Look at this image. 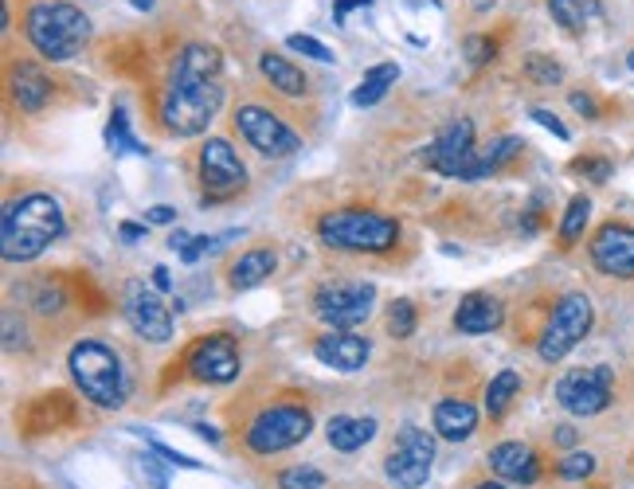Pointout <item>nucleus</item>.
Masks as SVG:
<instances>
[{
  "mask_svg": "<svg viewBox=\"0 0 634 489\" xmlns=\"http://www.w3.org/2000/svg\"><path fill=\"white\" fill-rule=\"evenodd\" d=\"M224 106V59L208 44H184L157 98L161 126L177 137H196Z\"/></svg>",
  "mask_w": 634,
  "mask_h": 489,
  "instance_id": "f257e3e1",
  "label": "nucleus"
},
{
  "mask_svg": "<svg viewBox=\"0 0 634 489\" xmlns=\"http://www.w3.org/2000/svg\"><path fill=\"white\" fill-rule=\"evenodd\" d=\"M67 231L63 204L47 192H28L12 200L0 216V255L4 263H32Z\"/></svg>",
  "mask_w": 634,
  "mask_h": 489,
  "instance_id": "f03ea898",
  "label": "nucleus"
},
{
  "mask_svg": "<svg viewBox=\"0 0 634 489\" xmlns=\"http://www.w3.org/2000/svg\"><path fill=\"white\" fill-rule=\"evenodd\" d=\"M67 372L79 388V396L102 411H114L122 407L130 396V372L122 364V353L98 337L87 341H75L71 353H67Z\"/></svg>",
  "mask_w": 634,
  "mask_h": 489,
  "instance_id": "7ed1b4c3",
  "label": "nucleus"
},
{
  "mask_svg": "<svg viewBox=\"0 0 634 489\" xmlns=\"http://www.w3.org/2000/svg\"><path fill=\"white\" fill-rule=\"evenodd\" d=\"M24 36L51 63H67L91 40V16L71 0H36L24 12Z\"/></svg>",
  "mask_w": 634,
  "mask_h": 489,
  "instance_id": "20e7f679",
  "label": "nucleus"
},
{
  "mask_svg": "<svg viewBox=\"0 0 634 489\" xmlns=\"http://www.w3.org/2000/svg\"><path fill=\"white\" fill-rule=\"evenodd\" d=\"M317 239L353 255H384L400 243V220L368 208H333L317 220Z\"/></svg>",
  "mask_w": 634,
  "mask_h": 489,
  "instance_id": "39448f33",
  "label": "nucleus"
},
{
  "mask_svg": "<svg viewBox=\"0 0 634 489\" xmlns=\"http://www.w3.org/2000/svg\"><path fill=\"white\" fill-rule=\"evenodd\" d=\"M314 431V411L302 400H278L271 407H263L247 431H243V446L251 454H278V450H290L298 446L306 435Z\"/></svg>",
  "mask_w": 634,
  "mask_h": 489,
  "instance_id": "423d86ee",
  "label": "nucleus"
},
{
  "mask_svg": "<svg viewBox=\"0 0 634 489\" xmlns=\"http://www.w3.org/2000/svg\"><path fill=\"white\" fill-rule=\"evenodd\" d=\"M423 165L435 169L447 180H482V153L474 145V122L470 118H454L447 122L435 141L423 149Z\"/></svg>",
  "mask_w": 634,
  "mask_h": 489,
  "instance_id": "0eeeda50",
  "label": "nucleus"
},
{
  "mask_svg": "<svg viewBox=\"0 0 634 489\" xmlns=\"http://www.w3.org/2000/svg\"><path fill=\"white\" fill-rule=\"evenodd\" d=\"M591 321H595V310H591L588 294H580V290L564 294L556 302L552 317L544 321L541 341H537V356H541L544 364H560L591 333Z\"/></svg>",
  "mask_w": 634,
  "mask_h": 489,
  "instance_id": "6e6552de",
  "label": "nucleus"
},
{
  "mask_svg": "<svg viewBox=\"0 0 634 489\" xmlns=\"http://www.w3.org/2000/svg\"><path fill=\"white\" fill-rule=\"evenodd\" d=\"M196 173H200V188H204V204L235 200L247 188V165L227 137H208L200 145Z\"/></svg>",
  "mask_w": 634,
  "mask_h": 489,
  "instance_id": "1a4fd4ad",
  "label": "nucleus"
},
{
  "mask_svg": "<svg viewBox=\"0 0 634 489\" xmlns=\"http://www.w3.org/2000/svg\"><path fill=\"white\" fill-rule=\"evenodd\" d=\"M231 126L239 130V137H243L255 153H263V157H271V161L294 157V153L302 149V137L294 134V130H290V126H286L274 110L259 106V102H243V106H235Z\"/></svg>",
  "mask_w": 634,
  "mask_h": 489,
  "instance_id": "9d476101",
  "label": "nucleus"
},
{
  "mask_svg": "<svg viewBox=\"0 0 634 489\" xmlns=\"http://www.w3.org/2000/svg\"><path fill=\"white\" fill-rule=\"evenodd\" d=\"M372 306H376V286L353 278H333L314 294V313L329 329H357L372 317Z\"/></svg>",
  "mask_w": 634,
  "mask_h": 489,
  "instance_id": "9b49d317",
  "label": "nucleus"
},
{
  "mask_svg": "<svg viewBox=\"0 0 634 489\" xmlns=\"http://www.w3.org/2000/svg\"><path fill=\"white\" fill-rule=\"evenodd\" d=\"M435 466V439L423 427H400L396 443L384 454V474L396 489H419Z\"/></svg>",
  "mask_w": 634,
  "mask_h": 489,
  "instance_id": "f8f14e48",
  "label": "nucleus"
},
{
  "mask_svg": "<svg viewBox=\"0 0 634 489\" xmlns=\"http://www.w3.org/2000/svg\"><path fill=\"white\" fill-rule=\"evenodd\" d=\"M611 388H615V372L607 364H591V368H572L556 380V403L568 415H599L611 407Z\"/></svg>",
  "mask_w": 634,
  "mask_h": 489,
  "instance_id": "ddd939ff",
  "label": "nucleus"
},
{
  "mask_svg": "<svg viewBox=\"0 0 634 489\" xmlns=\"http://www.w3.org/2000/svg\"><path fill=\"white\" fill-rule=\"evenodd\" d=\"M181 372L196 384H231L239 376V345L227 333L200 337L181 356Z\"/></svg>",
  "mask_w": 634,
  "mask_h": 489,
  "instance_id": "4468645a",
  "label": "nucleus"
},
{
  "mask_svg": "<svg viewBox=\"0 0 634 489\" xmlns=\"http://www.w3.org/2000/svg\"><path fill=\"white\" fill-rule=\"evenodd\" d=\"M122 313H126L130 329L149 345H165L173 337V313L161 302V294L153 286H145L141 278H130L122 286Z\"/></svg>",
  "mask_w": 634,
  "mask_h": 489,
  "instance_id": "2eb2a0df",
  "label": "nucleus"
},
{
  "mask_svg": "<svg viewBox=\"0 0 634 489\" xmlns=\"http://www.w3.org/2000/svg\"><path fill=\"white\" fill-rule=\"evenodd\" d=\"M588 255L607 278H634V227L623 220L603 223L588 243Z\"/></svg>",
  "mask_w": 634,
  "mask_h": 489,
  "instance_id": "dca6fc26",
  "label": "nucleus"
},
{
  "mask_svg": "<svg viewBox=\"0 0 634 489\" xmlns=\"http://www.w3.org/2000/svg\"><path fill=\"white\" fill-rule=\"evenodd\" d=\"M317 364L333 368V372H361L372 356V345L364 341L361 333H345V329H333V333H321L314 341Z\"/></svg>",
  "mask_w": 634,
  "mask_h": 489,
  "instance_id": "f3484780",
  "label": "nucleus"
},
{
  "mask_svg": "<svg viewBox=\"0 0 634 489\" xmlns=\"http://www.w3.org/2000/svg\"><path fill=\"white\" fill-rule=\"evenodd\" d=\"M501 321H505V310H501L498 298L486 294V290L466 294V298L458 302V310H454V329L466 333V337H486V333L498 329Z\"/></svg>",
  "mask_w": 634,
  "mask_h": 489,
  "instance_id": "a211bd4d",
  "label": "nucleus"
},
{
  "mask_svg": "<svg viewBox=\"0 0 634 489\" xmlns=\"http://www.w3.org/2000/svg\"><path fill=\"white\" fill-rule=\"evenodd\" d=\"M490 470L505 478V482H521V486H533L541 478V458L533 454V446L525 443H498L486 454Z\"/></svg>",
  "mask_w": 634,
  "mask_h": 489,
  "instance_id": "6ab92c4d",
  "label": "nucleus"
},
{
  "mask_svg": "<svg viewBox=\"0 0 634 489\" xmlns=\"http://www.w3.org/2000/svg\"><path fill=\"white\" fill-rule=\"evenodd\" d=\"M8 94L24 114H44L51 102V79L36 63H12L8 71Z\"/></svg>",
  "mask_w": 634,
  "mask_h": 489,
  "instance_id": "aec40b11",
  "label": "nucleus"
},
{
  "mask_svg": "<svg viewBox=\"0 0 634 489\" xmlns=\"http://www.w3.org/2000/svg\"><path fill=\"white\" fill-rule=\"evenodd\" d=\"M431 423H435V435L439 439H447V443H466L470 435H474V427H478V407L470 400H439L435 403V415H431Z\"/></svg>",
  "mask_w": 634,
  "mask_h": 489,
  "instance_id": "412c9836",
  "label": "nucleus"
},
{
  "mask_svg": "<svg viewBox=\"0 0 634 489\" xmlns=\"http://www.w3.org/2000/svg\"><path fill=\"white\" fill-rule=\"evenodd\" d=\"M278 267V255H274L271 247H251V251H243L231 270H227V286L231 290H255L259 282H267Z\"/></svg>",
  "mask_w": 634,
  "mask_h": 489,
  "instance_id": "4be33fe9",
  "label": "nucleus"
},
{
  "mask_svg": "<svg viewBox=\"0 0 634 489\" xmlns=\"http://www.w3.org/2000/svg\"><path fill=\"white\" fill-rule=\"evenodd\" d=\"M325 439H329L333 450L353 454V450H361V446L376 439V419H368V415H333L325 423Z\"/></svg>",
  "mask_w": 634,
  "mask_h": 489,
  "instance_id": "5701e85b",
  "label": "nucleus"
},
{
  "mask_svg": "<svg viewBox=\"0 0 634 489\" xmlns=\"http://www.w3.org/2000/svg\"><path fill=\"white\" fill-rule=\"evenodd\" d=\"M24 431H55V427H67V423H75V403L71 396H63V392H47L40 400L32 403L28 411H24Z\"/></svg>",
  "mask_w": 634,
  "mask_h": 489,
  "instance_id": "b1692460",
  "label": "nucleus"
},
{
  "mask_svg": "<svg viewBox=\"0 0 634 489\" xmlns=\"http://www.w3.org/2000/svg\"><path fill=\"white\" fill-rule=\"evenodd\" d=\"M259 71H263V79H267L278 94H286V98H302L306 87H310V79H306L290 59H282L278 51H263V55H259Z\"/></svg>",
  "mask_w": 634,
  "mask_h": 489,
  "instance_id": "393cba45",
  "label": "nucleus"
},
{
  "mask_svg": "<svg viewBox=\"0 0 634 489\" xmlns=\"http://www.w3.org/2000/svg\"><path fill=\"white\" fill-rule=\"evenodd\" d=\"M548 12L564 32H588L595 20H603L599 0H548Z\"/></svg>",
  "mask_w": 634,
  "mask_h": 489,
  "instance_id": "a878e982",
  "label": "nucleus"
},
{
  "mask_svg": "<svg viewBox=\"0 0 634 489\" xmlns=\"http://www.w3.org/2000/svg\"><path fill=\"white\" fill-rule=\"evenodd\" d=\"M400 79V63H376V67H368L361 79V87L349 94V102L357 106V110H364V106H376L388 90H392V83Z\"/></svg>",
  "mask_w": 634,
  "mask_h": 489,
  "instance_id": "bb28decb",
  "label": "nucleus"
},
{
  "mask_svg": "<svg viewBox=\"0 0 634 489\" xmlns=\"http://www.w3.org/2000/svg\"><path fill=\"white\" fill-rule=\"evenodd\" d=\"M588 220H591V200L588 196H572L568 208H564L560 231H556L560 247H576V243L584 239V231H588Z\"/></svg>",
  "mask_w": 634,
  "mask_h": 489,
  "instance_id": "cd10ccee",
  "label": "nucleus"
},
{
  "mask_svg": "<svg viewBox=\"0 0 634 489\" xmlns=\"http://www.w3.org/2000/svg\"><path fill=\"white\" fill-rule=\"evenodd\" d=\"M517 396H521V376H517L513 368L498 372V376L490 380V388H486V411H490V419H501Z\"/></svg>",
  "mask_w": 634,
  "mask_h": 489,
  "instance_id": "c85d7f7f",
  "label": "nucleus"
},
{
  "mask_svg": "<svg viewBox=\"0 0 634 489\" xmlns=\"http://www.w3.org/2000/svg\"><path fill=\"white\" fill-rule=\"evenodd\" d=\"M521 149H525L521 137H498V141H490V149L482 153V173H486V177L501 173L505 165H513V161L521 157Z\"/></svg>",
  "mask_w": 634,
  "mask_h": 489,
  "instance_id": "c756f323",
  "label": "nucleus"
},
{
  "mask_svg": "<svg viewBox=\"0 0 634 489\" xmlns=\"http://www.w3.org/2000/svg\"><path fill=\"white\" fill-rule=\"evenodd\" d=\"M525 79L537 83V87H556V83H564V67H560L552 55L533 51V55L525 59Z\"/></svg>",
  "mask_w": 634,
  "mask_h": 489,
  "instance_id": "7c9ffc66",
  "label": "nucleus"
},
{
  "mask_svg": "<svg viewBox=\"0 0 634 489\" xmlns=\"http://www.w3.org/2000/svg\"><path fill=\"white\" fill-rule=\"evenodd\" d=\"M106 141H110V149H118V153H145V145L130 134L126 110H114V114H110V122H106Z\"/></svg>",
  "mask_w": 634,
  "mask_h": 489,
  "instance_id": "2f4dec72",
  "label": "nucleus"
},
{
  "mask_svg": "<svg viewBox=\"0 0 634 489\" xmlns=\"http://www.w3.org/2000/svg\"><path fill=\"white\" fill-rule=\"evenodd\" d=\"M595 474V454L588 450H568L564 458H556V478H564V482H584Z\"/></svg>",
  "mask_w": 634,
  "mask_h": 489,
  "instance_id": "473e14b6",
  "label": "nucleus"
},
{
  "mask_svg": "<svg viewBox=\"0 0 634 489\" xmlns=\"http://www.w3.org/2000/svg\"><path fill=\"white\" fill-rule=\"evenodd\" d=\"M329 486V478L314 470V466H290V470H282L278 474V489H325Z\"/></svg>",
  "mask_w": 634,
  "mask_h": 489,
  "instance_id": "72a5a7b5",
  "label": "nucleus"
},
{
  "mask_svg": "<svg viewBox=\"0 0 634 489\" xmlns=\"http://www.w3.org/2000/svg\"><path fill=\"white\" fill-rule=\"evenodd\" d=\"M415 325H419V313H415V306H411L408 298H400V302H392L388 306V333L392 337H411L415 333Z\"/></svg>",
  "mask_w": 634,
  "mask_h": 489,
  "instance_id": "f704fd0d",
  "label": "nucleus"
},
{
  "mask_svg": "<svg viewBox=\"0 0 634 489\" xmlns=\"http://www.w3.org/2000/svg\"><path fill=\"white\" fill-rule=\"evenodd\" d=\"M572 173H584L588 180L603 184V180L615 173V165H611L607 157H576V161H572Z\"/></svg>",
  "mask_w": 634,
  "mask_h": 489,
  "instance_id": "c9c22d12",
  "label": "nucleus"
},
{
  "mask_svg": "<svg viewBox=\"0 0 634 489\" xmlns=\"http://www.w3.org/2000/svg\"><path fill=\"white\" fill-rule=\"evenodd\" d=\"M286 47H290V51L310 55V59H317V63H333V51L321 44V40H314V36H302V32H298V36H290V40H286Z\"/></svg>",
  "mask_w": 634,
  "mask_h": 489,
  "instance_id": "e433bc0d",
  "label": "nucleus"
},
{
  "mask_svg": "<svg viewBox=\"0 0 634 489\" xmlns=\"http://www.w3.org/2000/svg\"><path fill=\"white\" fill-rule=\"evenodd\" d=\"M494 55H498V40H494V36H470V40H466V59H470L474 67L490 63Z\"/></svg>",
  "mask_w": 634,
  "mask_h": 489,
  "instance_id": "4c0bfd02",
  "label": "nucleus"
},
{
  "mask_svg": "<svg viewBox=\"0 0 634 489\" xmlns=\"http://www.w3.org/2000/svg\"><path fill=\"white\" fill-rule=\"evenodd\" d=\"M149 450L153 454H161V462H169V466H181V470H200V462L196 458H188V454H181V450H173V446H165V443H149Z\"/></svg>",
  "mask_w": 634,
  "mask_h": 489,
  "instance_id": "58836bf2",
  "label": "nucleus"
},
{
  "mask_svg": "<svg viewBox=\"0 0 634 489\" xmlns=\"http://www.w3.org/2000/svg\"><path fill=\"white\" fill-rule=\"evenodd\" d=\"M533 122H537V126H544V130H548L552 137H560V141H568V137H572V134H568V126H564V122H560L552 110H544V106H537V110H533Z\"/></svg>",
  "mask_w": 634,
  "mask_h": 489,
  "instance_id": "ea45409f",
  "label": "nucleus"
},
{
  "mask_svg": "<svg viewBox=\"0 0 634 489\" xmlns=\"http://www.w3.org/2000/svg\"><path fill=\"white\" fill-rule=\"evenodd\" d=\"M141 474H145V482H149L153 489H169V478H165V470L157 466V458L141 454Z\"/></svg>",
  "mask_w": 634,
  "mask_h": 489,
  "instance_id": "a19ab883",
  "label": "nucleus"
},
{
  "mask_svg": "<svg viewBox=\"0 0 634 489\" xmlns=\"http://www.w3.org/2000/svg\"><path fill=\"white\" fill-rule=\"evenodd\" d=\"M568 102H572V110H580L584 118H599V102H595L591 94H584V90H576Z\"/></svg>",
  "mask_w": 634,
  "mask_h": 489,
  "instance_id": "79ce46f5",
  "label": "nucleus"
},
{
  "mask_svg": "<svg viewBox=\"0 0 634 489\" xmlns=\"http://www.w3.org/2000/svg\"><path fill=\"white\" fill-rule=\"evenodd\" d=\"M173 220H177V208H169V204H157V208L145 212V223H173Z\"/></svg>",
  "mask_w": 634,
  "mask_h": 489,
  "instance_id": "37998d69",
  "label": "nucleus"
},
{
  "mask_svg": "<svg viewBox=\"0 0 634 489\" xmlns=\"http://www.w3.org/2000/svg\"><path fill=\"white\" fill-rule=\"evenodd\" d=\"M368 4H372V0H337V4H333V20H337V24H345L349 8H368Z\"/></svg>",
  "mask_w": 634,
  "mask_h": 489,
  "instance_id": "c03bdc74",
  "label": "nucleus"
},
{
  "mask_svg": "<svg viewBox=\"0 0 634 489\" xmlns=\"http://www.w3.org/2000/svg\"><path fill=\"white\" fill-rule=\"evenodd\" d=\"M145 227H149V223H122L118 235H122L126 243H137V239H145Z\"/></svg>",
  "mask_w": 634,
  "mask_h": 489,
  "instance_id": "a18cd8bd",
  "label": "nucleus"
},
{
  "mask_svg": "<svg viewBox=\"0 0 634 489\" xmlns=\"http://www.w3.org/2000/svg\"><path fill=\"white\" fill-rule=\"evenodd\" d=\"M153 286H157V290H173V278H169V270L153 267Z\"/></svg>",
  "mask_w": 634,
  "mask_h": 489,
  "instance_id": "49530a36",
  "label": "nucleus"
},
{
  "mask_svg": "<svg viewBox=\"0 0 634 489\" xmlns=\"http://www.w3.org/2000/svg\"><path fill=\"white\" fill-rule=\"evenodd\" d=\"M556 443L572 446V443H576V431H572V427H560V431H556Z\"/></svg>",
  "mask_w": 634,
  "mask_h": 489,
  "instance_id": "de8ad7c7",
  "label": "nucleus"
},
{
  "mask_svg": "<svg viewBox=\"0 0 634 489\" xmlns=\"http://www.w3.org/2000/svg\"><path fill=\"white\" fill-rule=\"evenodd\" d=\"M196 435H204L208 443H220V431H216V427H204V423H200V427H196Z\"/></svg>",
  "mask_w": 634,
  "mask_h": 489,
  "instance_id": "09e8293b",
  "label": "nucleus"
},
{
  "mask_svg": "<svg viewBox=\"0 0 634 489\" xmlns=\"http://www.w3.org/2000/svg\"><path fill=\"white\" fill-rule=\"evenodd\" d=\"M130 4H134L137 12H149V8H153V4H157V0H130Z\"/></svg>",
  "mask_w": 634,
  "mask_h": 489,
  "instance_id": "8fccbe9b",
  "label": "nucleus"
},
{
  "mask_svg": "<svg viewBox=\"0 0 634 489\" xmlns=\"http://www.w3.org/2000/svg\"><path fill=\"white\" fill-rule=\"evenodd\" d=\"M474 489H505V486H501V482H478Z\"/></svg>",
  "mask_w": 634,
  "mask_h": 489,
  "instance_id": "3c124183",
  "label": "nucleus"
},
{
  "mask_svg": "<svg viewBox=\"0 0 634 489\" xmlns=\"http://www.w3.org/2000/svg\"><path fill=\"white\" fill-rule=\"evenodd\" d=\"M627 67H631V71H634V51H631V55H627Z\"/></svg>",
  "mask_w": 634,
  "mask_h": 489,
  "instance_id": "603ef678",
  "label": "nucleus"
}]
</instances>
